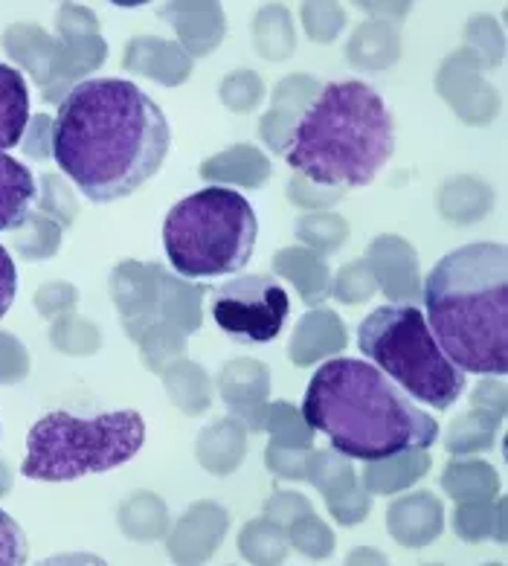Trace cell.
Here are the masks:
<instances>
[{"label": "cell", "instance_id": "cell-1", "mask_svg": "<svg viewBox=\"0 0 508 566\" xmlns=\"http://www.w3.org/2000/svg\"><path fill=\"white\" fill-rule=\"evenodd\" d=\"M59 169L93 203L146 187L169 155V119L128 78H87L59 105L50 125Z\"/></svg>", "mask_w": 508, "mask_h": 566}, {"label": "cell", "instance_id": "cell-2", "mask_svg": "<svg viewBox=\"0 0 508 566\" xmlns=\"http://www.w3.org/2000/svg\"><path fill=\"white\" fill-rule=\"evenodd\" d=\"M302 416L311 430L329 436L343 457L381 462L409 450H427L439 424L375 364L334 357L311 378Z\"/></svg>", "mask_w": 508, "mask_h": 566}, {"label": "cell", "instance_id": "cell-3", "mask_svg": "<svg viewBox=\"0 0 508 566\" xmlns=\"http://www.w3.org/2000/svg\"><path fill=\"white\" fill-rule=\"evenodd\" d=\"M424 319L463 373L508 369V250L479 241L450 250L424 280Z\"/></svg>", "mask_w": 508, "mask_h": 566}, {"label": "cell", "instance_id": "cell-4", "mask_svg": "<svg viewBox=\"0 0 508 566\" xmlns=\"http://www.w3.org/2000/svg\"><path fill=\"white\" fill-rule=\"evenodd\" d=\"M395 151V119L363 82H329L293 123L286 160L323 187H370Z\"/></svg>", "mask_w": 508, "mask_h": 566}, {"label": "cell", "instance_id": "cell-5", "mask_svg": "<svg viewBox=\"0 0 508 566\" xmlns=\"http://www.w3.org/2000/svg\"><path fill=\"white\" fill-rule=\"evenodd\" d=\"M259 218L245 195L207 187L177 201L163 221V248L180 276H230L253 256Z\"/></svg>", "mask_w": 508, "mask_h": 566}, {"label": "cell", "instance_id": "cell-6", "mask_svg": "<svg viewBox=\"0 0 508 566\" xmlns=\"http://www.w3.org/2000/svg\"><path fill=\"white\" fill-rule=\"evenodd\" d=\"M143 444L146 421L137 410L102 412L93 419L46 412L27 436L21 471L39 482H70L132 462Z\"/></svg>", "mask_w": 508, "mask_h": 566}, {"label": "cell", "instance_id": "cell-7", "mask_svg": "<svg viewBox=\"0 0 508 566\" xmlns=\"http://www.w3.org/2000/svg\"><path fill=\"white\" fill-rule=\"evenodd\" d=\"M357 346L370 364L416 403L447 410L463 398L468 373L445 355L416 305H384L372 311L357 328Z\"/></svg>", "mask_w": 508, "mask_h": 566}, {"label": "cell", "instance_id": "cell-8", "mask_svg": "<svg viewBox=\"0 0 508 566\" xmlns=\"http://www.w3.org/2000/svg\"><path fill=\"white\" fill-rule=\"evenodd\" d=\"M209 314L232 340L270 343L286 326L291 300L277 280L265 273H250L218 285L209 300Z\"/></svg>", "mask_w": 508, "mask_h": 566}, {"label": "cell", "instance_id": "cell-9", "mask_svg": "<svg viewBox=\"0 0 508 566\" xmlns=\"http://www.w3.org/2000/svg\"><path fill=\"white\" fill-rule=\"evenodd\" d=\"M35 178L32 171L0 151V233L18 230L30 221L32 203H35Z\"/></svg>", "mask_w": 508, "mask_h": 566}, {"label": "cell", "instance_id": "cell-10", "mask_svg": "<svg viewBox=\"0 0 508 566\" xmlns=\"http://www.w3.org/2000/svg\"><path fill=\"white\" fill-rule=\"evenodd\" d=\"M30 128V87L21 73L0 64V151L15 148Z\"/></svg>", "mask_w": 508, "mask_h": 566}, {"label": "cell", "instance_id": "cell-11", "mask_svg": "<svg viewBox=\"0 0 508 566\" xmlns=\"http://www.w3.org/2000/svg\"><path fill=\"white\" fill-rule=\"evenodd\" d=\"M27 535L23 528L18 526L15 517H9L3 509H0V566H18L27 564Z\"/></svg>", "mask_w": 508, "mask_h": 566}, {"label": "cell", "instance_id": "cell-12", "mask_svg": "<svg viewBox=\"0 0 508 566\" xmlns=\"http://www.w3.org/2000/svg\"><path fill=\"white\" fill-rule=\"evenodd\" d=\"M15 291H18L15 262H12L7 248H0V319L7 317V311L12 308Z\"/></svg>", "mask_w": 508, "mask_h": 566}, {"label": "cell", "instance_id": "cell-13", "mask_svg": "<svg viewBox=\"0 0 508 566\" xmlns=\"http://www.w3.org/2000/svg\"><path fill=\"white\" fill-rule=\"evenodd\" d=\"M3 468H7V462H0V471H3Z\"/></svg>", "mask_w": 508, "mask_h": 566}]
</instances>
